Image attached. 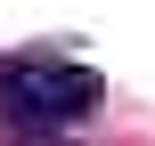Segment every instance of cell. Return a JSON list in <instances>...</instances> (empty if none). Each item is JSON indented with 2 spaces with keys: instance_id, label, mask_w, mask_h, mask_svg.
<instances>
[{
  "instance_id": "cell-1",
  "label": "cell",
  "mask_w": 155,
  "mask_h": 146,
  "mask_svg": "<svg viewBox=\"0 0 155 146\" xmlns=\"http://www.w3.org/2000/svg\"><path fill=\"white\" fill-rule=\"evenodd\" d=\"M98 98H106V81L74 57H0V114L25 138H49V130L98 114Z\"/></svg>"
}]
</instances>
